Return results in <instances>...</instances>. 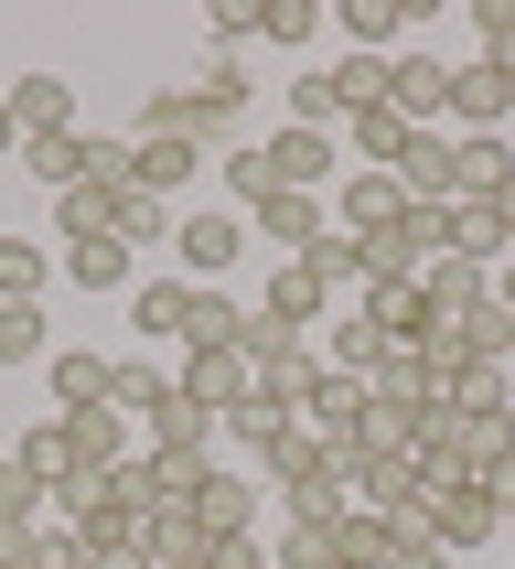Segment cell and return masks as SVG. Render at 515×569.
<instances>
[{
	"label": "cell",
	"mask_w": 515,
	"mask_h": 569,
	"mask_svg": "<svg viewBox=\"0 0 515 569\" xmlns=\"http://www.w3.org/2000/svg\"><path fill=\"white\" fill-rule=\"evenodd\" d=\"M236 129H248V64L236 54H204L193 87H151L140 97V140H193L204 161H225Z\"/></svg>",
	"instance_id": "6da1fadb"
},
{
	"label": "cell",
	"mask_w": 515,
	"mask_h": 569,
	"mask_svg": "<svg viewBox=\"0 0 515 569\" xmlns=\"http://www.w3.org/2000/svg\"><path fill=\"white\" fill-rule=\"evenodd\" d=\"M248 398H269V409H301L312 398V377H322V355H312V333H290V322H258L248 312Z\"/></svg>",
	"instance_id": "7a4b0ae2"
},
{
	"label": "cell",
	"mask_w": 515,
	"mask_h": 569,
	"mask_svg": "<svg viewBox=\"0 0 515 569\" xmlns=\"http://www.w3.org/2000/svg\"><path fill=\"white\" fill-rule=\"evenodd\" d=\"M225 430L258 451V483H280V495H290L301 473H322V441L301 430V409H269V398H248V409L225 419Z\"/></svg>",
	"instance_id": "3957f363"
},
{
	"label": "cell",
	"mask_w": 515,
	"mask_h": 569,
	"mask_svg": "<svg viewBox=\"0 0 515 569\" xmlns=\"http://www.w3.org/2000/svg\"><path fill=\"white\" fill-rule=\"evenodd\" d=\"M258 172H269V183L280 193H333L344 183V151H333V129H269V140H258Z\"/></svg>",
	"instance_id": "277c9868"
},
{
	"label": "cell",
	"mask_w": 515,
	"mask_h": 569,
	"mask_svg": "<svg viewBox=\"0 0 515 569\" xmlns=\"http://www.w3.org/2000/svg\"><path fill=\"white\" fill-rule=\"evenodd\" d=\"M441 119H451V140H505L515 129V87L494 76V64H451V97H441Z\"/></svg>",
	"instance_id": "5b68a950"
},
{
	"label": "cell",
	"mask_w": 515,
	"mask_h": 569,
	"mask_svg": "<svg viewBox=\"0 0 515 569\" xmlns=\"http://www.w3.org/2000/svg\"><path fill=\"white\" fill-rule=\"evenodd\" d=\"M248 237L258 248H280V258H301V248H322V237H333V193H258L248 204Z\"/></svg>",
	"instance_id": "8992f818"
},
{
	"label": "cell",
	"mask_w": 515,
	"mask_h": 569,
	"mask_svg": "<svg viewBox=\"0 0 515 569\" xmlns=\"http://www.w3.org/2000/svg\"><path fill=\"white\" fill-rule=\"evenodd\" d=\"M333 301H344V290L322 280L312 258H269V280H258V322H290V333H312Z\"/></svg>",
	"instance_id": "52a82bcc"
},
{
	"label": "cell",
	"mask_w": 515,
	"mask_h": 569,
	"mask_svg": "<svg viewBox=\"0 0 515 569\" xmlns=\"http://www.w3.org/2000/svg\"><path fill=\"white\" fill-rule=\"evenodd\" d=\"M172 258H183L193 290H215L225 269L248 258V216H183V226H172Z\"/></svg>",
	"instance_id": "ba28073f"
},
{
	"label": "cell",
	"mask_w": 515,
	"mask_h": 569,
	"mask_svg": "<svg viewBox=\"0 0 515 569\" xmlns=\"http://www.w3.org/2000/svg\"><path fill=\"white\" fill-rule=\"evenodd\" d=\"M418 301H430V322H441V333H462V322L483 312V301H494V269H473V258H430V269H418Z\"/></svg>",
	"instance_id": "9c48e42d"
},
{
	"label": "cell",
	"mask_w": 515,
	"mask_h": 569,
	"mask_svg": "<svg viewBox=\"0 0 515 569\" xmlns=\"http://www.w3.org/2000/svg\"><path fill=\"white\" fill-rule=\"evenodd\" d=\"M43 377H54V419H87V409H108V387H119V355H97V345H54V355H43Z\"/></svg>",
	"instance_id": "30bf717a"
},
{
	"label": "cell",
	"mask_w": 515,
	"mask_h": 569,
	"mask_svg": "<svg viewBox=\"0 0 515 569\" xmlns=\"http://www.w3.org/2000/svg\"><path fill=\"white\" fill-rule=\"evenodd\" d=\"M441 248L473 258V269H505V258H515V226L494 216V204H473V193H451V204H441Z\"/></svg>",
	"instance_id": "8fae6325"
},
{
	"label": "cell",
	"mask_w": 515,
	"mask_h": 569,
	"mask_svg": "<svg viewBox=\"0 0 515 569\" xmlns=\"http://www.w3.org/2000/svg\"><path fill=\"white\" fill-rule=\"evenodd\" d=\"M494 527H505V495H494V483H451V495H430V538H441V548H483Z\"/></svg>",
	"instance_id": "7c38bea8"
},
{
	"label": "cell",
	"mask_w": 515,
	"mask_h": 569,
	"mask_svg": "<svg viewBox=\"0 0 515 569\" xmlns=\"http://www.w3.org/2000/svg\"><path fill=\"white\" fill-rule=\"evenodd\" d=\"M441 97H451V64H441V54H408V43L386 54V108H397V119L441 129Z\"/></svg>",
	"instance_id": "4fadbf2b"
},
{
	"label": "cell",
	"mask_w": 515,
	"mask_h": 569,
	"mask_svg": "<svg viewBox=\"0 0 515 569\" xmlns=\"http://www.w3.org/2000/svg\"><path fill=\"white\" fill-rule=\"evenodd\" d=\"M172 387H183V398H193L204 419H236V409H248V355H215V345H193Z\"/></svg>",
	"instance_id": "5bb4252c"
},
{
	"label": "cell",
	"mask_w": 515,
	"mask_h": 569,
	"mask_svg": "<svg viewBox=\"0 0 515 569\" xmlns=\"http://www.w3.org/2000/svg\"><path fill=\"white\" fill-rule=\"evenodd\" d=\"M365 409H376V398H365V377H333V366H322L312 398H301V430L333 451V441H354V430H365Z\"/></svg>",
	"instance_id": "9a60e30c"
},
{
	"label": "cell",
	"mask_w": 515,
	"mask_h": 569,
	"mask_svg": "<svg viewBox=\"0 0 515 569\" xmlns=\"http://www.w3.org/2000/svg\"><path fill=\"white\" fill-rule=\"evenodd\" d=\"M183 516L204 527V538H258V483H248V473H204V483L183 495Z\"/></svg>",
	"instance_id": "2e32d148"
},
{
	"label": "cell",
	"mask_w": 515,
	"mask_h": 569,
	"mask_svg": "<svg viewBox=\"0 0 515 569\" xmlns=\"http://www.w3.org/2000/svg\"><path fill=\"white\" fill-rule=\"evenodd\" d=\"M0 108L22 119V140H54V129H75V87H64V76H43V64H32V76H11V87H0Z\"/></svg>",
	"instance_id": "e0dca14e"
},
{
	"label": "cell",
	"mask_w": 515,
	"mask_h": 569,
	"mask_svg": "<svg viewBox=\"0 0 515 569\" xmlns=\"http://www.w3.org/2000/svg\"><path fill=\"white\" fill-rule=\"evenodd\" d=\"M397 216H408L397 172H344V183H333V226H344V237H376V226H397Z\"/></svg>",
	"instance_id": "ac0fdd59"
},
{
	"label": "cell",
	"mask_w": 515,
	"mask_h": 569,
	"mask_svg": "<svg viewBox=\"0 0 515 569\" xmlns=\"http://www.w3.org/2000/svg\"><path fill=\"white\" fill-rule=\"evenodd\" d=\"M193 280H129V322H140V345H183L193 333Z\"/></svg>",
	"instance_id": "d6986e66"
},
{
	"label": "cell",
	"mask_w": 515,
	"mask_h": 569,
	"mask_svg": "<svg viewBox=\"0 0 515 569\" xmlns=\"http://www.w3.org/2000/svg\"><path fill=\"white\" fill-rule=\"evenodd\" d=\"M193 172H204V151H193V140H140V129H129V183H140V193H161V204H172Z\"/></svg>",
	"instance_id": "ffe728a7"
},
{
	"label": "cell",
	"mask_w": 515,
	"mask_h": 569,
	"mask_svg": "<svg viewBox=\"0 0 515 569\" xmlns=\"http://www.w3.org/2000/svg\"><path fill=\"white\" fill-rule=\"evenodd\" d=\"M0 462H22V473L43 483V495H64V483H75V451H64V419H32V430H11V451H0Z\"/></svg>",
	"instance_id": "44dd1931"
},
{
	"label": "cell",
	"mask_w": 515,
	"mask_h": 569,
	"mask_svg": "<svg viewBox=\"0 0 515 569\" xmlns=\"http://www.w3.org/2000/svg\"><path fill=\"white\" fill-rule=\"evenodd\" d=\"M505 183H515V140H451V193L494 204Z\"/></svg>",
	"instance_id": "7402d4cb"
},
{
	"label": "cell",
	"mask_w": 515,
	"mask_h": 569,
	"mask_svg": "<svg viewBox=\"0 0 515 569\" xmlns=\"http://www.w3.org/2000/svg\"><path fill=\"white\" fill-rule=\"evenodd\" d=\"M344 140L365 151V172H397V161H408V140H418V119H397V108L376 97V108H354V119H344Z\"/></svg>",
	"instance_id": "603a6c76"
},
{
	"label": "cell",
	"mask_w": 515,
	"mask_h": 569,
	"mask_svg": "<svg viewBox=\"0 0 515 569\" xmlns=\"http://www.w3.org/2000/svg\"><path fill=\"white\" fill-rule=\"evenodd\" d=\"M365 322H376L386 345H418V333H441V322H430V301H418V280H365Z\"/></svg>",
	"instance_id": "cb8c5ba5"
},
{
	"label": "cell",
	"mask_w": 515,
	"mask_h": 569,
	"mask_svg": "<svg viewBox=\"0 0 515 569\" xmlns=\"http://www.w3.org/2000/svg\"><path fill=\"white\" fill-rule=\"evenodd\" d=\"M54 280H75V290H129V248H119V237H75V248H54Z\"/></svg>",
	"instance_id": "d4e9b609"
},
{
	"label": "cell",
	"mask_w": 515,
	"mask_h": 569,
	"mask_svg": "<svg viewBox=\"0 0 515 569\" xmlns=\"http://www.w3.org/2000/svg\"><path fill=\"white\" fill-rule=\"evenodd\" d=\"M397 193H408V204H451V140H441V129H418V140H408Z\"/></svg>",
	"instance_id": "484cf974"
},
{
	"label": "cell",
	"mask_w": 515,
	"mask_h": 569,
	"mask_svg": "<svg viewBox=\"0 0 515 569\" xmlns=\"http://www.w3.org/2000/svg\"><path fill=\"white\" fill-rule=\"evenodd\" d=\"M22 161H32V183H43V193H75V183H87V129H54V140H22Z\"/></svg>",
	"instance_id": "4316f807"
},
{
	"label": "cell",
	"mask_w": 515,
	"mask_h": 569,
	"mask_svg": "<svg viewBox=\"0 0 515 569\" xmlns=\"http://www.w3.org/2000/svg\"><path fill=\"white\" fill-rule=\"evenodd\" d=\"M354 108H344V87H333V64H301L290 76V129H344Z\"/></svg>",
	"instance_id": "83f0119b"
},
{
	"label": "cell",
	"mask_w": 515,
	"mask_h": 569,
	"mask_svg": "<svg viewBox=\"0 0 515 569\" xmlns=\"http://www.w3.org/2000/svg\"><path fill=\"white\" fill-rule=\"evenodd\" d=\"M108 237H119L129 258H140V248H172V204H161V193H140V183H129V193H119V216H108Z\"/></svg>",
	"instance_id": "f1b7e54d"
},
{
	"label": "cell",
	"mask_w": 515,
	"mask_h": 569,
	"mask_svg": "<svg viewBox=\"0 0 515 569\" xmlns=\"http://www.w3.org/2000/svg\"><path fill=\"white\" fill-rule=\"evenodd\" d=\"M204 559H215V538H204L183 506H161L151 516V569H204Z\"/></svg>",
	"instance_id": "f546056e"
},
{
	"label": "cell",
	"mask_w": 515,
	"mask_h": 569,
	"mask_svg": "<svg viewBox=\"0 0 515 569\" xmlns=\"http://www.w3.org/2000/svg\"><path fill=\"white\" fill-rule=\"evenodd\" d=\"M43 355H54L43 301H0V366H43Z\"/></svg>",
	"instance_id": "4dcf8cb0"
},
{
	"label": "cell",
	"mask_w": 515,
	"mask_h": 569,
	"mask_svg": "<svg viewBox=\"0 0 515 569\" xmlns=\"http://www.w3.org/2000/svg\"><path fill=\"white\" fill-rule=\"evenodd\" d=\"M408 32V0H344V54H386Z\"/></svg>",
	"instance_id": "1f68e13d"
},
{
	"label": "cell",
	"mask_w": 515,
	"mask_h": 569,
	"mask_svg": "<svg viewBox=\"0 0 515 569\" xmlns=\"http://www.w3.org/2000/svg\"><path fill=\"white\" fill-rule=\"evenodd\" d=\"M161 398H172V377H161L151 355H119V387H108V409H119V419H129V430H140V419H151V409H161Z\"/></svg>",
	"instance_id": "d6a6232c"
},
{
	"label": "cell",
	"mask_w": 515,
	"mask_h": 569,
	"mask_svg": "<svg viewBox=\"0 0 515 569\" xmlns=\"http://www.w3.org/2000/svg\"><path fill=\"white\" fill-rule=\"evenodd\" d=\"M54 280V248H32V237H0V301H43Z\"/></svg>",
	"instance_id": "836d02e7"
},
{
	"label": "cell",
	"mask_w": 515,
	"mask_h": 569,
	"mask_svg": "<svg viewBox=\"0 0 515 569\" xmlns=\"http://www.w3.org/2000/svg\"><path fill=\"white\" fill-rule=\"evenodd\" d=\"M322 345H333V355H322L333 377H365V366H376V355H386V333H376V322H365V312H333V333H322Z\"/></svg>",
	"instance_id": "e575fe53"
},
{
	"label": "cell",
	"mask_w": 515,
	"mask_h": 569,
	"mask_svg": "<svg viewBox=\"0 0 515 569\" xmlns=\"http://www.w3.org/2000/svg\"><path fill=\"white\" fill-rule=\"evenodd\" d=\"M108 216H119V193H54V248H75V237H108Z\"/></svg>",
	"instance_id": "d590c367"
},
{
	"label": "cell",
	"mask_w": 515,
	"mask_h": 569,
	"mask_svg": "<svg viewBox=\"0 0 515 569\" xmlns=\"http://www.w3.org/2000/svg\"><path fill=\"white\" fill-rule=\"evenodd\" d=\"M193 345H215V355H236L248 345V312H236V301H225V290H204V301H193V333H183V355Z\"/></svg>",
	"instance_id": "8d00e7d4"
},
{
	"label": "cell",
	"mask_w": 515,
	"mask_h": 569,
	"mask_svg": "<svg viewBox=\"0 0 515 569\" xmlns=\"http://www.w3.org/2000/svg\"><path fill=\"white\" fill-rule=\"evenodd\" d=\"M333 559H344V548H333V527H301V516L269 538V569H333Z\"/></svg>",
	"instance_id": "74e56055"
},
{
	"label": "cell",
	"mask_w": 515,
	"mask_h": 569,
	"mask_svg": "<svg viewBox=\"0 0 515 569\" xmlns=\"http://www.w3.org/2000/svg\"><path fill=\"white\" fill-rule=\"evenodd\" d=\"M22 569H97V559H87V538H75L64 516H43V527H32V548H22Z\"/></svg>",
	"instance_id": "f35d334b"
},
{
	"label": "cell",
	"mask_w": 515,
	"mask_h": 569,
	"mask_svg": "<svg viewBox=\"0 0 515 569\" xmlns=\"http://www.w3.org/2000/svg\"><path fill=\"white\" fill-rule=\"evenodd\" d=\"M451 345L473 355V366H505V355H515V322H505V312H494V301H483V312H473V322H462V333H451Z\"/></svg>",
	"instance_id": "ab89813d"
},
{
	"label": "cell",
	"mask_w": 515,
	"mask_h": 569,
	"mask_svg": "<svg viewBox=\"0 0 515 569\" xmlns=\"http://www.w3.org/2000/svg\"><path fill=\"white\" fill-rule=\"evenodd\" d=\"M11 527H43V483L22 473V462H0V538Z\"/></svg>",
	"instance_id": "60d3db41"
},
{
	"label": "cell",
	"mask_w": 515,
	"mask_h": 569,
	"mask_svg": "<svg viewBox=\"0 0 515 569\" xmlns=\"http://www.w3.org/2000/svg\"><path fill=\"white\" fill-rule=\"evenodd\" d=\"M333 87H344V108H376V97H386V54H344Z\"/></svg>",
	"instance_id": "b9f144b4"
},
{
	"label": "cell",
	"mask_w": 515,
	"mask_h": 569,
	"mask_svg": "<svg viewBox=\"0 0 515 569\" xmlns=\"http://www.w3.org/2000/svg\"><path fill=\"white\" fill-rule=\"evenodd\" d=\"M258 32H269V43H312L322 11H312V0H269V11H258Z\"/></svg>",
	"instance_id": "7bdbcfd3"
},
{
	"label": "cell",
	"mask_w": 515,
	"mask_h": 569,
	"mask_svg": "<svg viewBox=\"0 0 515 569\" xmlns=\"http://www.w3.org/2000/svg\"><path fill=\"white\" fill-rule=\"evenodd\" d=\"M215 172H225V193H236V216H248L258 193H269V172H258V140H236V151H225Z\"/></svg>",
	"instance_id": "ee69618b"
},
{
	"label": "cell",
	"mask_w": 515,
	"mask_h": 569,
	"mask_svg": "<svg viewBox=\"0 0 515 569\" xmlns=\"http://www.w3.org/2000/svg\"><path fill=\"white\" fill-rule=\"evenodd\" d=\"M258 11H269V0H215V22H204V32H215V54H236V43H248Z\"/></svg>",
	"instance_id": "f6af8a7d"
},
{
	"label": "cell",
	"mask_w": 515,
	"mask_h": 569,
	"mask_svg": "<svg viewBox=\"0 0 515 569\" xmlns=\"http://www.w3.org/2000/svg\"><path fill=\"white\" fill-rule=\"evenodd\" d=\"M204 569H269V548H258V538H215V559H204Z\"/></svg>",
	"instance_id": "bcb514c9"
},
{
	"label": "cell",
	"mask_w": 515,
	"mask_h": 569,
	"mask_svg": "<svg viewBox=\"0 0 515 569\" xmlns=\"http://www.w3.org/2000/svg\"><path fill=\"white\" fill-rule=\"evenodd\" d=\"M494 312L515 322V258H505V269H494Z\"/></svg>",
	"instance_id": "7dc6e473"
},
{
	"label": "cell",
	"mask_w": 515,
	"mask_h": 569,
	"mask_svg": "<svg viewBox=\"0 0 515 569\" xmlns=\"http://www.w3.org/2000/svg\"><path fill=\"white\" fill-rule=\"evenodd\" d=\"M0 161H22V119L11 108H0Z\"/></svg>",
	"instance_id": "c3c4849f"
},
{
	"label": "cell",
	"mask_w": 515,
	"mask_h": 569,
	"mask_svg": "<svg viewBox=\"0 0 515 569\" xmlns=\"http://www.w3.org/2000/svg\"><path fill=\"white\" fill-rule=\"evenodd\" d=\"M494 216H505V226H515V183H505V193H494Z\"/></svg>",
	"instance_id": "681fc988"
},
{
	"label": "cell",
	"mask_w": 515,
	"mask_h": 569,
	"mask_svg": "<svg viewBox=\"0 0 515 569\" xmlns=\"http://www.w3.org/2000/svg\"><path fill=\"white\" fill-rule=\"evenodd\" d=\"M505 516H515V483H505Z\"/></svg>",
	"instance_id": "f907efd6"
},
{
	"label": "cell",
	"mask_w": 515,
	"mask_h": 569,
	"mask_svg": "<svg viewBox=\"0 0 515 569\" xmlns=\"http://www.w3.org/2000/svg\"><path fill=\"white\" fill-rule=\"evenodd\" d=\"M333 569H354V559H333Z\"/></svg>",
	"instance_id": "816d5d0a"
}]
</instances>
